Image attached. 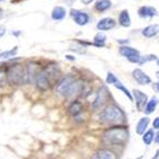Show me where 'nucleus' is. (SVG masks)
I'll return each mask as SVG.
<instances>
[{
	"label": "nucleus",
	"instance_id": "11",
	"mask_svg": "<svg viewBox=\"0 0 159 159\" xmlns=\"http://www.w3.org/2000/svg\"><path fill=\"white\" fill-rule=\"evenodd\" d=\"M133 77L139 85H148L151 82V79L149 78V76L143 72L141 69H135L133 71Z\"/></svg>",
	"mask_w": 159,
	"mask_h": 159
},
{
	"label": "nucleus",
	"instance_id": "15",
	"mask_svg": "<svg viewBox=\"0 0 159 159\" xmlns=\"http://www.w3.org/2000/svg\"><path fill=\"white\" fill-rule=\"evenodd\" d=\"M66 17V9L64 7H55L52 9V12H51V18L53 20H57V21H60Z\"/></svg>",
	"mask_w": 159,
	"mask_h": 159
},
{
	"label": "nucleus",
	"instance_id": "25",
	"mask_svg": "<svg viewBox=\"0 0 159 159\" xmlns=\"http://www.w3.org/2000/svg\"><path fill=\"white\" fill-rule=\"evenodd\" d=\"M17 51H18V47L12 48L11 50L3 51V52H0V59H8V58H12L13 56H16Z\"/></svg>",
	"mask_w": 159,
	"mask_h": 159
},
{
	"label": "nucleus",
	"instance_id": "12",
	"mask_svg": "<svg viewBox=\"0 0 159 159\" xmlns=\"http://www.w3.org/2000/svg\"><path fill=\"white\" fill-rule=\"evenodd\" d=\"M71 16L74 17L76 24L79 26H85L89 21V16L86 12H82L79 10H71Z\"/></svg>",
	"mask_w": 159,
	"mask_h": 159
},
{
	"label": "nucleus",
	"instance_id": "30",
	"mask_svg": "<svg viewBox=\"0 0 159 159\" xmlns=\"http://www.w3.org/2000/svg\"><path fill=\"white\" fill-rule=\"evenodd\" d=\"M152 127H154L155 129H159V117H157L156 119L154 120V122H152Z\"/></svg>",
	"mask_w": 159,
	"mask_h": 159
},
{
	"label": "nucleus",
	"instance_id": "22",
	"mask_svg": "<svg viewBox=\"0 0 159 159\" xmlns=\"http://www.w3.org/2000/svg\"><path fill=\"white\" fill-rule=\"evenodd\" d=\"M146 105H147L146 109H143L145 112H146L147 115L152 114V112L155 111V109H156L157 105H158V98H157V97H152L150 101H147Z\"/></svg>",
	"mask_w": 159,
	"mask_h": 159
},
{
	"label": "nucleus",
	"instance_id": "3",
	"mask_svg": "<svg viewBox=\"0 0 159 159\" xmlns=\"http://www.w3.org/2000/svg\"><path fill=\"white\" fill-rule=\"evenodd\" d=\"M7 81L12 85H22L26 81V70L20 65H13L7 71Z\"/></svg>",
	"mask_w": 159,
	"mask_h": 159
},
{
	"label": "nucleus",
	"instance_id": "1",
	"mask_svg": "<svg viewBox=\"0 0 159 159\" xmlns=\"http://www.w3.org/2000/svg\"><path fill=\"white\" fill-rule=\"evenodd\" d=\"M102 140L109 146L124 145L128 140V130L126 127H114L106 130L102 135Z\"/></svg>",
	"mask_w": 159,
	"mask_h": 159
},
{
	"label": "nucleus",
	"instance_id": "37",
	"mask_svg": "<svg viewBox=\"0 0 159 159\" xmlns=\"http://www.w3.org/2000/svg\"><path fill=\"white\" fill-rule=\"evenodd\" d=\"M157 77H158V79H159V71L157 72Z\"/></svg>",
	"mask_w": 159,
	"mask_h": 159
},
{
	"label": "nucleus",
	"instance_id": "13",
	"mask_svg": "<svg viewBox=\"0 0 159 159\" xmlns=\"http://www.w3.org/2000/svg\"><path fill=\"white\" fill-rule=\"evenodd\" d=\"M115 26H116V22H115V20L111 18H103L97 24V28H98L99 30H103V31L112 29Z\"/></svg>",
	"mask_w": 159,
	"mask_h": 159
},
{
	"label": "nucleus",
	"instance_id": "20",
	"mask_svg": "<svg viewBox=\"0 0 159 159\" xmlns=\"http://www.w3.org/2000/svg\"><path fill=\"white\" fill-rule=\"evenodd\" d=\"M111 7V1L110 0H97L95 3L96 10H98L99 12L106 11L107 9H109Z\"/></svg>",
	"mask_w": 159,
	"mask_h": 159
},
{
	"label": "nucleus",
	"instance_id": "26",
	"mask_svg": "<svg viewBox=\"0 0 159 159\" xmlns=\"http://www.w3.org/2000/svg\"><path fill=\"white\" fill-rule=\"evenodd\" d=\"M105 41H106V36L103 34H97L95 36V45L98 46V47H102L105 45Z\"/></svg>",
	"mask_w": 159,
	"mask_h": 159
},
{
	"label": "nucleus",
	"instance_id": "27",
	"mask_svg": "<svg viewBox=\"0 0 159 159\" xmlns=\"http://www.w3.org/2000/svg\"><path fill=\"white\" fill-rule=\"evenodd\" d=\"M6 81H7V70L0 67V87L5 86Z\"/></svg>",
	"mask_w": 159,
	"mask_h": 159
},
{
	"label": "nucleus",
	"instance_id": "39",
	"mask_svg": "<svg viewBox=\"0 0 159 159\" xmlns=\"http://www.w3.org/2000/svg\"><path fill=\"white\" fill-rule=\"evenodd\" d=\"M0 1H1V0H0Z\"/></svg>",
	"mask_w": 159,
	"mask_h": 159
},
{
	"label": "nucleus",
	"instance_id": "10",
	"mask_svg": "<svg viewBox=\"0 0 159 159\" xmlns=\"http://www.w3.org/2000/svg\"><path fill=\"white\" fill-rule=\"evenodd\" d=\"M133 93H134V97H135L137 108L139 109L140 111H143V109H145L147 101H148V97H147L146 93H143V91H140V90H137V89H135Z\"/></svg>",
	"mask_w": 159,
	"mask_h": 159
},
{
	"label": "nucleus",
	"instance_id": "31",
	"mask_svg": "<svg viewBox=\"0 0 159 159\" xmlns=\"http://www.w3.org/2000/svg\"><path fill=\"white\" fill-rule=\"evenodd\" d=\"M5 34H6V28L2 26H0V37H2Z\"/></svg>",
	"mask_w": 159,
	"mask_h": 159
},
{
	"label": "nucleus",
	"instance_id": "17",
	"mask_svg": "<svg viewBox=\"0 0 159 159\" xmlns=\"http://www.w3.org/2000/svg\"><path fill=\"white\" fill-rule=\"evenodd\" d=\"M149 125V118L148 117H143L141 118L139 121H138L137 126H136V131H137L138 135H143L145 133V130L147 129Z\"/></svg>",
	"mask_w": 159,
	"mask_h": 159
},
{
	"label": "nucleus",
	"instance_id": "21",
	"mask_svg": "<svg viewBox=\"0 0 159 159\" xmlns=\"http://www.w3.org/2000/svg\"><path fill=\"white\" fill-rule=\"evenodd\" d=\"M119 24L122 27H129L131 24V20H130V16L128 13L127 10H122L119 15Z\"/></svg>",
	"mask_w": 159,
	"mask_h": 159
},
{
	"label": "nucleus",
	"instance_id": "6",
	"mask_svg": "<svg viewBox=\"0 0 159 159\" xmlns=\"http://www.w3.org/2000/svg\"><path fill=\"white\" fill-rule=\"evenodd\" d=\"M119 52L121 56L126 57L130 62H138L139 59H140V53L139 51L134 49L131 47H128V46H122L120 47Z\"/></svg>",
	"mask_w": 159,
	"mask_h": 159
},
{
	"label": "nucleus",
	"instance_id": "8",
	"mask_svg": "<svg viewBox=\"0 0 159 159\" xmlns=\"http://www.w3.org/2000/svg\"><path fill=\"white\" fill-rule=\"evenodd\" d=\"M26 70V81H28L29 84H32L36 80L39 70V65L36 64V62H30V64L27 65V69Z\"/></svg>",
	"mask_w": 159,
	"mask_h": 159
},
{
	"label": "nucleus",
	"instance_id": "19",
	"mask_svg": "<svg viewBox=\"0 0 159 159\" xmlns=\"http://www.w3.org/2000/svg\"><path fill=\"white\" fill-rule=\"evenodd\" d=\"M93 158H100V159H115L116 156H115L114 152L111 151L107 150V149H101V150L97 151L95 155L93 156Z\"/></svg>",
	"mask_w": 159,
	"mask_h": 159
},
{
	"label": "nucleus",
	"instance_id": "33",
	"mask_svg": "<svg viewBox=\"0 0 159 159\" xmlns=\"http://www.w3.org/2000/svg\"><path fill=\"white\" fill-rule=\"evenodd\" d=\"M155 141H156L157 143H159V131H158V134L156 135V138H155Z\"/></svg>",
	"mask_w": 159,
	"mask_h": 159
},
{
	"label": "nucleus",
	"instance_id": "28",
	"mask_svg": "<svg viewBox=\"0 0 159 159\" xmlns=\"http://www.w3.org/2000/svg\"><path fill=\"white\" fill-rule=\"evenodd\" d=\"M156 59V56L155 55H150V56H146V57H141L140 56V59H139V61H138V64H143V62H146V61H149V60H155Z\"/></svg>",
	"mask_w": 159,
	"mask_h": 159
},
{
	"label": "nucleus",
	"instance_id": "7",
	"mask_svg": "<svg viewBox=\"0 0 159 159\" xmlns=\"http://www.w3.org/2000/svg\"><path fill=\"white\" fill-rule=\"evenodd\" d=\"M74 81H75V78L71 77V76H67V77L62 78V79L58 82V85H57V91H58L59 95L67 97L69 89H70V87H71Z\"/></svg>",
	"mask_w": 159,
	"mask_h": 159
},
{
	"label": "nucleus",
	"instance_id": "9",
	"mask_svg": "<svg viewBox=\"0 0 159 159\" xmlns=\"http://www.w3.org/2000/svg\"><path fill=\"white\" fill-rule=\"evenodd\" d=\"M34 82H36V85H37V87L39 88L40 90L43 91H46L48 90L49 88H50V82H49V80L47 79V77H46V75L43 74V70H40L39 72H38L37 77H36V80H34Z\"/></svg>",
	"mask_w": 159,
	"mask_h": 159
},
{
	"label": "nucleus",
	"instance_id": "5",
	"mask_svg": "<svg viewBox=\"0 0 159 159\" xmlns=\"http://www.w3.org/2000/svg\"><path fill=\"white\" fill-rule=\"evenodd\" d=\"M109 97H110V95H109L108 89H107L106 87H101L93 102V108L95 109V110H98V109L102 108L107 103Z\"/></svg>",
	"mask_w": 159,
	"mask_h": 159
},
{
	"label": "nucleus",
	"instance_id": "35",
	"mask_svg": "<svg viewBox=\"0 0 159 159\" xmlns=\"http://www.w3.org/2000/svg\"><path fill=\"white\" fill-rule=\"evenodd\" d=\"M155 87H156L157 91H158V93H159V82H158V84H155Z\"/></svg>",
	"mask_w": 159,
	"mask_h": 159
},
{
	"label": "nucleus",
	"instance_id": "29",
	"mask_svg": "<svg viewBox=\"0 0 159 159\" xmlns=\"http://www.w3.org/2000/svg\"><path fill=\"white\" fill-rule=\"evenodd\" d=\"M116 80H117V78L115 77V75L111 74V72H108V76H107V79H106L107 84H109V85H112Z\"/></svg>",
	"mask_w": 159,
	"mask_h": 159
},
{
	"label": "nucleus",
	"instance_id": "32",
	"mask_svg": "<svg viewBox=\"0 0 159 159\" xmlns=\"http://www.w3.org/2000/svg\"><path fill=\"white\" fill-rule=\"evenodd\" d=\"M82 3H85V5H89L90 2H93V0H81Z\"/></svg>",
	"mask_w": 159,
	"mask_h": 159
},
{
	"label": "nucleus",
	"instance_id": "34",
	"mask_svg": "<svg viewBox=\"0 0 159 159\" xmlns=\"http://www.w3.org/2000/svg\"><path fill=\"white\" fill-rule=\"evenodd\" d=\"M2 17H3V10L1 8H0V19L2 18Z\"/></svg>",
	"mask_w": 159,
	"mask_h": 159
},
{
	"label": "nucleus",
	"instance_id": "2",
	"mask_svg": "<svg viewBox=\"0 0 159 159\" xmlns=\"http://www.w3.org/2000/svg\"><path fill=\"white\" fill-rule=\"evenodd\" d=\"M99 119L101 122L105 124H110V125H120L126 122V116L119 107L108 106L99 116Z\"/></svg>",
	"mask_w": 159,
	"mask_h": 159
},
{
	"label": "nucleus",
	"instance_id": "4",
	"mask_svg": "<svg viewBox=\"0 0 159 159\" xmlns=\"http://www.w3.org/2000/svg\"><path fill=\"white\" fill-rule=\"evenodd\" d=\"M43 71L46 75L47 79L49 80L50 85H53V84L58 82V79L60 78V69H59L58 65H48L46 68L43 69Z\"/></svg>",
	"mask_w": 159,
	"mask_h": 159
},
{
	"label": "nucleus",
	"instance_id": "36",
	"mask_svg": "<svg viewBox=\"0 0 159 159\" xmlns=\"http://www.w3.org/2000/svg\"><path fill=\"white\" fill-rule=\"evenodd\" d=\"M158 157H159V150L156 152V156H155V158H158Z\"/></svg>",
	"mask_w": 159,
	"mask_h": 159
},
{
	"label": "nucleus",
	"instance_id": "14",
	"mask_svg": "<svg viewBox=\"0 0 159 159\" xmlns=\"http://www.w3.org/2000/svg\"><path fill=\"white\" fill-rule=\"evenodd\" d=\"M139 16L143 18H149V17H154L157 15V10L154 7H148V6H143L138 10Z\"/></svg>",
	"mask_w": 159,
	"mask_h": 159
},
{
	"label": "nucleus",
	"instance_id": "24",
	"mask_svg": "<svg viewBox=\"0 0 159 159\" xmlns=\"http://www.w3.org/2000/svg\"><path fill=\"white\" fill-rule=\"evenodd\" d=\"M143 143H146V145H150V143H152V140H154V137H155L154 130L150 129V130H148L146 134L143 133Z\"/></svg>",
	"mask_w": 159,
	"mask_h": 159
},
{
	"label": "nucleus",
	"instance_id": "23",
	"mask_svg": "<svg viewBox=\"0 0 159 159\" xmlns=\"http://www.w3.org/2000/svg\"><path fill=\"white\" fill-rule=\"evenodd\" d=\"M112 85H114L115 87H116L117 89H118V90H121L122 93H125V95H126V96H127V97H128V99H129V100H133V96H131V93H129V90H128V89H127V88L125 87V86L122 85V84H121V82L119 81V80L117 79L116 81H115L114 84H112Z\"/></svg>",
	"mask_w": 159,
	"mask_h": 159
},
{
	"label": "nucleus",
	"instance_id": "16",
	"mask_svg": "<svg viewBox=\"0 0 159 159\" xmlns=\"http://www.w3.org/2000/svg\"><path fill=\"white\" fill-rule=\"evenodd\" d=\"M158 31H159V27L157 26V25H150V26L146 27V28L141 31V34L146 38H151V37H154V36H156V34H158Z\"/></svg>",
	"mask_w": 159,
	"mask_h": 159
},
{
	"label": "nucleus",
	"instance_id": "38",
	"mask_svg": "<svg viewBox=\"0 0 159 159\" xmlns=\"http://www.w3.org/2000/svg\"><path fill=\"white\" fill-rule=\"evenodd\" d=\"M157 64H158V66H159V59H158V60H157Z\"/></svg>",
	"mask_w": 159,
	"mask_h": 159
},
{
	"label": "nucleus",
	"instance_id": "18",
	"mask_svg": "<svg viewBox=\"0 0 159 159\" xmlns=\"http://www.w3.org/2000/svg\"><path fill=\"white\" fill-rule=\"evenodd\" d=\"M68 112L69 115L76 117L79 114L82 112V105L79 102V101H74V102L70 105V107L68 108Z\"/></svg>",
	"mask_w": 159,
	"mask_h": 159
}]
</instances>
